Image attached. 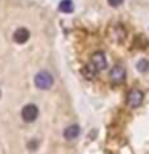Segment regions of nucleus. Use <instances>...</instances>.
Returning <instances> with one entry per match:
<instances>
[{"label": "nucleus", "mask_w": 149, "mask_h": 154, "mask_svg": "<svg viewBox=\"0 0 149 154\" xmlns=\"http://www.w3.org/2000/svg\"><path fill=\"white\" fill-rule=\"evenodd\" d=\"M143 100H144V95H143V91L138 90V88H133L127 96V103H128V106H132V108H138V106L143 103Z\"/></svg>", "instance_id": "3"}, {"label": "nucleus", "mask_w": 149, "mask_h": 154, "mask_svg": "<svg viewBox=\"0 0 149 154\" xmlns=\"http://www.w3.org/2000/svg\"><path fill=\"white\" fill-rule=\"evenodd\" d=\"M138 71L139 72H146L147 69H149V61H146V60H141V61H139L138 63Z\"/></svg>", "instance_id": "11"}, {"label": "nucleus", "mask_w": 149, "mask_h": 154, "mask_svg": "<svg viewBox=\"0 0 149 154\" xmlns=\"http://www.w3.org/2000/svg\"><path fill=\"white\" fill-rule=\"evenodd\" d=\"M21 116L24 122H34L38 116V108L35 104H26L21 111Z\"/></svg>", "instance_id": "2"}, {"label": "nucleus", "mask_w": 149, "mask_h": 154, "mask_svg": "<svg viewBox=\"0 0 149 154\" xmlns=\"http://www.w3.org/2000/svg\"><path fill=\"white\" fill-rule=\"evenodd\" d=\"M29 35H31V34H29V31L26 27H19V29L14 31L13 38H14V42H16V43H24V42H27Z\"/></svg>", "instance_id": "6"}, {"label": "nucleus", "mask_w": 149, "mask_h": 154, "mask_svg": "<svg viewBox=\"0 0 149 154\" xmlns=\"http://www.w3.org/2000/svg\"><path fill=\"white\" fill-rule=\"evenodd\" d=\"M111 35H112L114 40H119V42H122L125 37H127V32H125V29L122 26H114L112 27V31H111Z\"/></svg>", "instance_id": "8"}, {"label": "nucleus", "mask_w": 149, "mask_h": 154, "mask_svg": "<svg viewBox=\"0 0 149 154\" xmlns=\"http://www.w3.org/2000/svg\"><path fill=\"white\" fill-rule=\"evenodd\" d=\"M82 74H84L87 79H93V77H96V75L99 74V71L96 69L91 63H88V64H85L84 67H82Z\"/></svg>", "instance_id": "7"}, {"label": "nucleus", "mask_w": 149, "mask_h": 154, "mask_svg": "<svg viewBox=\"0 0 149 154\" xmlns=\"http://www.w3.org/2000/svg\"><path fill=\"white\" fill-rule=\"evenodd\" d=\"M59 10L62 13H72V10H74V3H72V0H61Z\"/></svg>", "instance_id": "10"}, {"label": "nucleus", "mask_w": 149, "mask_h": 154, "mask_svg": "<svg viewBox=\"0 0 149 154\" xmlns=\"http://www.w3.org/2000/svg\"><path fill=\"white\" fill-rule=\"evenodd\" d=\"M109 77H111L112 82H115V84H117V82H123V79H125V67L120 66V64L114 66L112 69H111Z\"/></svg>", "instance_id": "5"}, {"label": "nucleus", "mask_w": 149, "mask_h": 154, "mask_svg": "<svg viewBox=\"0 0 149 154\" xmlns=\"http://www.w3.org/2000/svg\"><path fill=\"white\" fill-rule=\"evenodd\" d=\"M37 146H38V143H37V140H31V143H29V144H27V148H29V149H35Z\"/></svg>", "instance_id": "13"}, {"label": "nucleus", "mask_w": 149, "mask_h": 154, "mask_svg": "<svg viewBox=\"0 0 149 154\" xmlns=\"http://www.w3.org/2000/svg\"><path fill=\"white\" fill-rule=\"evenodd\" d=\"M90 63L101 72L106 66H108V58H106V55H104L103 51H96V53H93V56H91V61H90Z\"/></svg>", "instance_id": "4"}, {"label": "nucleus", "mask_w": 149, "mask_h": 154, "mask_svg": "<svg viewBox=\"0 0 149 154\" xmlns=\"http://www.w3.org/2000/svg\"><path fill=\"white\" fill-rule=\"evenodd\" d=\"M79 133H80L79 125H69V127L64 130V138L66 140H75L79 137Z\"/></svg>", "instance_id": "9"}, {"label": "nucleus", "mask_w": 149, "mask_h": 154, "mask_svg": "<svg viewBox=\"0 0 149 154\" xmlns=\"http://www.w3.org/2000/svg\"><path fill=\"white\" fill-rule=\"evenodd\" d=\"M34 82H35V87H37V88L47 90V88H50V87L53 85V77H51L50 72L42 71V72H38V74L35 75Z\"/></svg>", "instance_id": "1"}, {"label": "nucleus", "mask_w": 149, "mask_h": 154, "mask_svg": "<svg viewBox=\"0 0 149 154\" xmlns=\"http://www.w3.org/2000/svg\"><path fill=\"white\" fill-rule=\"evenodd\" d=\"M108 3L111 5V7H119V5L123 3V0H108Z\"/></svg>", "instance_id": "12"}]
</instances>
